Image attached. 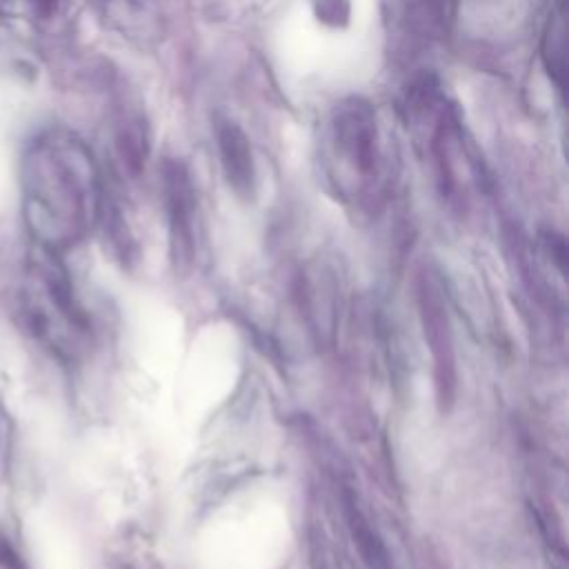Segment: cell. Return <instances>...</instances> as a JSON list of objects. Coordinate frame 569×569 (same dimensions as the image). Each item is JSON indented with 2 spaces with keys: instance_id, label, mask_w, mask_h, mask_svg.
Segmentation results:
<instances>
[{
  "instance_id": "4",
  "label": "cell",
  "mask_w": 569,
  "mask_h": 569,
  "mask_svg": "<svg viewBox=\"0 0 569 569\" xmlns=\"http://www.w3.org/2000/svg\"><path fill=\"white\" fill-rule=\"evenodd\" d=\"M82 0H0V22L16 36L38 40L60 33Z\"/></svg>"
},
{
  "instance_id": "7",
  "label": "cell",
  "mask_w": 569,
  "mask_h": 569,
  "mask_svg": "<svg viewBox=\"0 0 569 569\" xmlns=\"http://www.w3.org/2000/svg\"><path fill=\"white\" fill-rule=\"evenodd\" d=\"M116 149H118L122 164L131 173H138L142 169L147 153H149V138H147V129L140 122V118L122 122V127L118 129V136H116Z\"/></svg>"
},
{
  "instance_id": "6",
  "label": "cell",
  "mask_w": 569,
  "mask_h": 569,
  "mask_svg": "<svg viewBox=\"0 0 569 569\" xmlns=\"http://www.w3.org/2000/svg\"><path fill=\"white\" fill-rule=\"evenodd\" d=\"M213 136H216V149H218L220 164L229 187L242 198L251 196L256 187V162H253V151L247 133L231 118L218 116Z\"/></svg>"
},
{
  "instance_id": "9",
  "label": "cell",
  "mask_w": 569,
  "mask_h": 569,
  "mask_svg": "<svg viewBox=\"0 0 569 569\" xmlns=\"http://www.w3.org/2000/svg\"><path fill=\"white\" fill-rule=\"evenodd\" d=\"M316 4H318V16L333 24H338V20H345L349 13L347 0H316Z\"/></svg>"
},
{
  "instance_id": "1",
  "label": "cell",
  "mask_w": 569,
  "mask_h": 569,
  "mask_svg": "<svg viewBox=\"0 0 569 569\" xmlns=\"http://www.w3.org/2000/svg\"><path fill=\"white\" fill-rule=\"evenodd\" d=\"M22 209L36 244L78 242L100 211V178L89 147L67 129L40 133L22 158Z\"/></svg>"
},
{
  "instance_id": "8",
  "label": "cell",
  "mask_w": 569,
  "mask_h": 569,
  "mask_svg": "<svg viewBox=\"0 0 569 569\" xmlns=\"http://www.w3.org/2000/svg\"><path fill=\"white\" fill-rule=\"evenodd\" d=\"M545 58H547L551 73L556 76V82L562 87V78H565V18H562V11H558L551 18L549 31L545 36Z\"/></svg>"
},
{
  "instance_id": "5",
  "label": "cell",
  "mask_w": 569,
  "mask_h": 569,
  "mask_svg": "<svg viewBox=\"0 0 569 569\" xmlns=\"http://www.w3.org/2000/svg\"><path fill=\"white\" fill-rule=\"evenodd\" d=\"M162 193L169 213V227L173 247L180 253H189L193 244V209H196V193L191 173L184 162L169 158L162 162Z\"/></svg>"
},
{
  "instance_id": "10",
  "label": "cell",
  "mask_w": 569,
  "mask_h": 569,
  "mask_svg": "<svg viewBox=\"0 0 569 569\" xmlns=\"http://www.w3.org/2000/svg\"><path fill=\"white\" fill-rule=\"evenodd\" d=\"M420 2H427V4H431V7H433V0H420Z\"/></svg>"
},
{
  "instance_id": "2",
  "label": "cell",
  "mask_w": 569,
  "mask_h": 569,
  "mask_svg": "<svg viewBox=\"0 0 569 569\" xmlns=\"http://www.w3.org/2000/svg\"><path fill=\"white\" fill-rule=\"evenodd\" d=\"M322 164L333 191L349 204H376L387 184V158L376 109L362 98L340 100L325 131Z\"/></svg>"
},
{
  "instance_id": "3",
  "label": "cell",
  "mask_w": 569,
  "mask_h": 569,
  "mask_svg": "<svg viewBox=\"0 0 569 569\" xmlns=\"http://www.w3.org/2000/svg\"><path fill=\"white\" fill-rule=\"evenodd\" d=\"M20 313L27 329L49 349L69 356L80 347L84 322L76 307L71 284L56 251L36 244L20 291Z\"/></svg>"
}]
</instances>
